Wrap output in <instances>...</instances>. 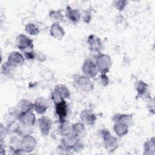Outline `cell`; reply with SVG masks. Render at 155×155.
<instances>
[{
	"label": "cell",
	"mask_w": 155,
	"mask_h": 155,
	"mask_svg": "<svg viewBox=\"0 0 155 155\" xmlns=\"http://www.w3.org/2000/svg\"><path fill=\"white\" fill-rule=\"evenodd\" d=\"M112 61L111 58L105 54H99L96 59V65L98 71L101 73L106 74L108 73L111 67Z\"/></svg>",
	"instance_id": "4"
},
{
	"label": "cell",
	"mask_w": 155,
	"mask_h": 155,
	"mask_svg": "<svg viewBox=\"0 0 155 155\" xmlns=\"http://www.w3.org/2000/svg\"><path fill=\"white\" fill-rule=\"evenodd\" d=\"M70 95V91L65 85H58L55 87L52 93L51 98L55 104L68 97Z\"/></svg>",
	"instance_id": "5"
},
{
	"label": "cell",
	"mask_w": 155,
	"mask_h": 155,
	"mask_svg": "<svg viewBox=\"0 0 155 155\" xmlns=\"http://www.w3.org/2000/svg\"><path fill=\"white\" fill-rule=\"evenodd\" d=\"M127 3L128 2L127 1L119 0V1H114L112 4L115 8L117 9L119 11H122L127 6Z\"/></svg>",
	"instance_id": "26"
},
{
	"label": "cell",
	"mask_w": 155,
	"mask_h": 155,
	"mask_svg": "<svg viewBox=\"0 0 155 155\" xmlns=\"http://www.w3.org/2000/svg\"><path fill=\"white\" fill-rule=\"evenodd\" d=\"M25 30L27 33L30 35L36 36L39 34V30L38 28L33 23H30L25 26Z\"/></svg>",
	"instance_id": "24"
},
{
	"label": "cell",
	"mask_w": 155,
	"mask_h": 155,
	"mask_svg": "<svg viewBox=\"0 0 155 155\" xmlns=\"http://www.w3.org/2000/svg\"><path fill=\"white\" fill-rule=\"evenodd\" d=\"M80 118L82 122L89 126L93 125L96 120V115L90 110H84L80 114Z\"/></svg>",
	"instance_id": "14"
},
{
	"label": "cell",
	"mask_w": 155,
	"mask_h": 155,
	"mask_svg": "<svg viewBox=\"0 0 155 155\" xmlns=\"http://www.w3.org/2000/svg\"><path fill=\"white\" fill-rule=\"evenodd\" d=\"M113 120L114 122H121L127 125L128 127L131 126L133 123L132 115L126 114H116L113 116Z\"/></svg>",
	"instance_id": "17"
},
{
	"label": "cell",
	"mask_w": 155,
	"mask_h": 155,
	"mask_svg": "<svg viewBox=\"0 0 155 155\" xmlns=\"http://www.w3.org/2000/svg\"><path fill=\"white\" fill-rule=\"evenodd\" d=\"M99 133L100 135L102 136V139H104L105 147L108 151H113L117 148V139L113 136L108 130H101L99 131Z\"/></svg>",
	"instance_id": "2"
},
{
	"label": "cell",
	"mask_w": 155,
	"mask_h": 155,
	"mask_svg": "<svg viewBox=\"0 0 155 155\" xmlns=\"http://www.w3.org/2000/svg\"><path fill=\"white\" fill-rule=\"evenodd\" d=\"M56 113L59 117V121H64L68 114V107L65 99L55 103Z\"/></svg>",
	"instance_id": "9"
},
{
	"label": "cell",
	"mask_w": 155,
	"mask_h": 155,
	"mask_svg": "<svg viewBox=\"0 0 155 155\" xmlns=\"http://www.w3.org/2000/svg\"><path fill=\"white\" fill-rule=\"evenodd\" d=\"M51 120L47 116H42L38 120V127L43 136H46L48 135L51 128Z\"/></svg>",
	"instance_id": "10"
},
{
	"label": "cell",
	"mask_w": 155,
	"mask_h": 155,
	"mask_svg": "<svg viewBox=\"0 0 155 155\" xmlns=\"http://www.w3.org/2000/svg\"><path fill=\"white\" fill-rule=\"evenodd\" d=\"M48 107L49 105L47 101L42 97L36 98L33 104V109L39 114H44Z\"/></svg>",
	"instance_id": "11"
},
{
	"label": "cell",
	"mask_w": 155,
	"mask_h": 155,
	"mask_svg": "<svg viewBox=\"0 0 155 155\" xmlns=\"http://www.w3.org/2000/svg\"><path fill=\"white\" fill-rule=\"evenodd\" d=\"M82 71L84 75L89 78L96 77L98 73V70L96 64L89 59L85 61L83 63Z\"/></svg>",
	"instance_id": "6"
},
{
	"label": "cell",
	"mask_w": 155,
	"mask_h": 155,
	"mask_svg": "<svg viewBox=\"0 0 155 155\" xmlns=\"http://www.w3.org/2000/svg\"><path fill=\"white\" fill-rule=\"evenodd\" d=\"M13 67H11L8 64H7L6 62H5L2 65V68H1V71L2 73L4 74L6 76L8 77H12L13 75Z\"/></svg>",
	"instance_id": "25"
},
{
	"label": "cell",
	"mask_w": 155,
	"mask_h": 155,
	"mask_svg": "<svg viewBox=\"0 0 155 155\" xmlns=\"http://www.w3.org/2000/svg\"><path fill=\"white\" fill-rule=\"evenodd\" d=\"M73 84L77 90L82 91H90L94 87L92 81L85 76L75 75L73 77Z\"/></svg>",
	"instance_id": "1"
},
{
	"label": "cell",
	"mask_w": 155,
	"mask_h": 155,
	"mask_svg": "<svg viewBox=\"0 0 155 155\" xmlns=\"http://www.w3.org/2000/svg\"><path fill=\"white\" fill-rule=\"evenodd\" d=\"M59 123L60 125L59 127V131L61 134L64 136L70 133L71 127L69 125L68 123L66 121V120L64 121H61L59 122Z\"/></svg>",
	"instance_id": "22"
},
{
	"label": "cell",
	"mask_w": 155,
	"mask_h": 155,
	"mask_svg": "<svg viewBox=\"0 0 155 155\" xmlns=\"http://www.w3.org/2000/svg\"><path fill=\"white\" fill-rule=\"evenodd\" d=\"M50 32L51 36L57 39H62L65 34L64 28L58 23H53L51 25Z\"/></svg>",
	"instance_id": "18"
},
{
	"label": "cell",
	"mask_w": 155,
	"mask_h": 155,
	"mask_svg": "<svg viewBox=\"0 0 155 155\" xmlns=\"http://www.w3.org/2000/svg\"><path fill=\"white\" fill-rule=\"evenodd\" d=\"M33 109V104L28 100L23 99L19 102L15 112L16 113L17 116L18 117V116L19 115L31 111Z\"/></svg>",
	"instance_id": "13"
},
{
	"label": "cell",
	"mask_w": 155,
	"mask_h": 155,
	"mask_svg": "<svg viewBox=\"0 0 155 155\" xmlns=\"http://www.w3.org/2000/svg\"><path fill=\"white\" fill-rule=\"evenodd\" d=\"M36 139L30 134L23 136L21 142V147L24 151L30 153L32 151L36 146Z\"/></svg>",
	"instance_id": "8"
},
{
	"label": "cell",
	"mask_w": 155,
	"mask_h": 155,
	"mask_svg": "<svg viewBox=\"0 0 155 155\" xmlns=\"http://www.w3.org/2000/svg\"><path fill=\"white\" fill-rule=\"evenodd\" d=\"M100 82H101V84L104 86H106L108 84V76L106 75V74L101 73V76H99Z\"/></svg>",
	"instance_id": "27"
},
{
	"label": "cell",
	"mask_w": 155,
	"mask_h": 155,
	"mask_svg": "<svg viewBox=\"0 0 155 155\" xmlns=\"http://www.w3.org/2000/svg\"><path fill=\"white\" fill-rule=\"evenodd\" d=\"M150 151H152L154 153V138L152 137L150 140H147L144 143V153L145 154H151Z\"/></svg>",
	"instance_id": "23"
},
{
	"label": "cell",
	"mask_w": 155,
	"mask_h": 155,
	"mask_svg": "<svg viewBox=\"0 0 155 155\" xmlns=\"http://www.w3.org/2000/svg\"><path fill=\"white\" fill-rule=\"evenodd\" d=\"M49 16L54 23L61 22L64 19V16L61 10H51L49 13Z\"/></svg>",
	"instance_id": "21"
},
{
	"label": "cell",
	"mask_w": 155,
	"mask_h": 155,
	"mask_svg": "<svg viewBox=\"0 0 155 155\" xmlns=\"http://www.w3.org/2000/svg\"><path fill=\"white\" fill-rule=\"evenodd\" d=\"M35 59H36L38 61L42 62L45 60V57L42 53L35 52Z\"/></svg>",
	"instance_id": "28"
},
{
	"label": "cell",
	"mask_w": 155,
	"mask_h": 155,
	"mask_svg": "<svg viewBox=\"0 0 155 155\" xmlns=\"http://www.w3.org/2000/svg\"><path fill=\"white\" fill-rule=\"evenodd\" d=\"M16 43L18 48L24 53L33 51L34 45L33 40L23 34L19 35L16 40Z\"/></svg>",
	"instance_id": "3"
},
{
	"label": "cell",
	"mask_w": 155,
	"mask_h": 155,
	"mask_svg": "<svg viewBox=\"0 0 155 155\" xmlns=\"http://www.w3.org/2000/svg\"><path fill=\"white\" fill-rule=\"evenodd\" d=\"M73 135L78 139L82 138L85 133V128L84 124L81 123H76L71 126V131Z\"/></svg>",
	"instance_id": "19"
},
{
	"label": "cell",
	"mask_w": 155,
	"mask_h": 155,
	"mask_svg": "<svg viewBox=\"0 0 155 155\" xmlns=\"http://www.w3.org/2000/svg\"><path fill=\"white\" fill-rule=\"evenodd\" d=\"M65 17L70 23L76 24L79 21L81 15L79 10L77 9L72 8L70 6L68 5L66 7Z\"/></svg>",
	"instance_id": "12"
},
{
	"label": "cell",
	"mask_w": 155,
	"mask_h": 155,
	"mask_svg": "<svg viewBox=\"0 0 155 155\" xmlns=\"http://www.w3.org/2000/svg\"><path fill=\"white\" fill-rule=\"evenodd\" d=\"M135 88L137 91V97H145L149 94L148 93V85L142 81H139L136 83Z\"/></svg>",
	"instance_id": "16"
},
{
	"label": "cell",
	"mask_w": 155,
	"mask_h": 155,
	"mask_svg": "<svg viewBox=\"0 0 155 155\" xmlns=\"http://www.w3.org/2000/svg\"><path fill=\"white\" fill-rule=\"evenodd\" d=\"M113 129L117 136L119 137H122L127 134L128 127L121 122H115Z\"/></svg>",
	"instance_id": "20"
},
{
	"label": "cell",
	"mask_w": 155,
	"mask_h": 155,
	"mask_svg": "<svg viewBox=\"0 0 155 155\" xmlns=\"http://www.w3.org/2000/svg\"><path fill=\"white\" fill-rule=\"evenodd\" d=\"M83 18H84V21L86 23L90 22V21H91V13L88 12H85L84 14Z\"/></svg>",
	"instance_id": "29"
},
{
	"label": "cell",
	"mask_w": 155,
	"mask_h": 155,
	"mask_svg": "<svg viewBox=\"0 0 155 155\" xmlns=\"http://www.w3.org/2000/svg\"><path fill=\"white\" fill-rule=\"evenodd\" d=\"M87 43L90 49L93 51L98 52L102 48V41L97 36L91 35L88 36Z\"/></svg>",
	"instance_id": "15"
},
{
	"label": "cell",
	"mask_w": 155,
	"mask_h": 155,
	"mask_svg": "<svg viewBox=\"0 0 155 155\" xmlns=\"http://www.w3.org/2000/svg\"><path fill=\"white\" fill-rule=\"evenodd\" d=\"M24 61V56L18 51H12L9 54L6 63L13 68H16L22 66Z\"/></svg>",
	"instance_id": "7"
}]
</instances>
